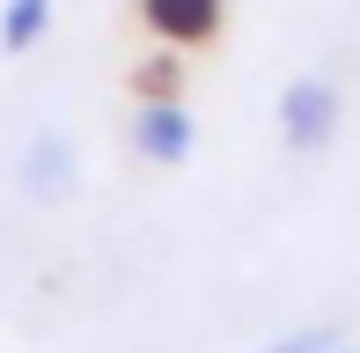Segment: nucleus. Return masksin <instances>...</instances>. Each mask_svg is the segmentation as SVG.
<instances>
[{
  "instance_id": "nucleus-1",
  "label": "nucleus",
  "mask_w": 360,
  "mask_h": 353,
  "mask_svg": "<svg viewBox=\"0 0 360 353\" xmlns=\"http://www.w3.org/2000/svg\"><path fill=\"white\" fill-rule=\"evenodd\" d=\"M280 133H287V148H323L338 133V89L323 74H302V82L280 89Z\"/></svg>"
},
{
  "instance_id": "nucleus-3",
  "label": "nucleus",
  "mask_w": 360,
  "mask_h": 353,
  "mask_svg": "<svg viewBox=\"0 0 360 353\" xmlns=\"http://www.w3.org/2000/svg\"><path fill=\"white\" fill-rule=\"evenodd\" d=\"M140 15H147V30H155V37H169V44H199V37H214L221 0H140Z\"/></svg>"
},
{
  "instance_id": "nucleus-7",
  "label": "nucleus",
  "mask_w": 360,
  "mask_h": 353,
  "mask_svg": "<svg viewBox=\"0 0 360 353\" xmlns=\"http://www.w3.org/2000/svg\"><path fill=\"white\" fill-rule=\"evenodd\" d=\"M323 353H353V346H346V339H338V346H323Z\"/></svg>"
},
{
  "instance_id": "nucleus-4",
  "label": "nucleus",
  "mask_w": 360,
  "mask_h": 353,
  "mask_svg": "<svg viewBox=\"0 0 360 353\" xmlns=\"http://www.w3.org/2000/svg\"><path fill=\"white\" fill-rule=\"evenodd\" d=\"M22 184H30V199H59V191L74 184V148H67V133H44L37 148H30Z\"/></svg>"
},
{
  "instance_id": "nucleus-6",
  "label": "nucleus",
  "mask_w": 360,
  "mask_h": 353,
  "mask_svg": "<svg viewBox=\"0 0 360 353\" xmlns=\"http://www.w3.org/2000/svg\"><path fill=\"white\" fill-rule=\"evenodd\" d=\"M323 346H338V331H294V339H280L272 353H323Z\"/></svg>"
},
{
  "instance_id": "nucleus-2",
  "label": "nucleus",
  "mask_w": 360,
  "mask_h": 353,
  "mask_svg": "<svg viewBox=\"0 0 360 353\" xmlns=\"http://www.w3.org/2000/svg\"><path fill=\"white\" fill-rule=\"evenodd\" d=\"M133 148L155 169H176V162H191V148H199V125H191L184 103H147L133 118Z\"/></svg>"
},
{
  "instance_id": "nucleus-5",
  "label": "nucleus",
  "mask_w": 360,
  "mask_h": 353,
  "mask_svg": "<svg viewBox=\"0 0 360 353\" xmlns=\"http://www.w3.org/2000/svg\"><path fill=\"white\" fill-rule=\"evenodd\" d=\"M52 8L59 0H8V8H0V52H30V44L44 37V30H52Z\"/></svg>"
}]
</instances>
